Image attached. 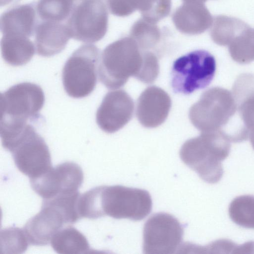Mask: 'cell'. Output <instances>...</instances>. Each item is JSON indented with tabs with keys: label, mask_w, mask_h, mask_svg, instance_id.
<instances>
[{
	"label": "cell",
	"mask_w": 254,
	"mask_h": 254,
	"mask_svg": "<svg viewBox=\"0 0 254 254\" xmlns=\"http://www.w3.org/2000/svg\"><path fill=\"white\" fill-rule=\"evenodd\" d=\"M84 175L81 168L76 163L67 161L52 167L41 176L29 179L33 190L43 199L59 194L78 191Z\"/></svg>",
	"instance_id": "cell-11"
},
{
	"label": "cell",
	"mask_w": 254,
	"mask_h": 254,
	"mask_svg": "<svg viewBox=\"0 0 254 254\" xmlns=\"http://www.w3.org/2000/svg\"><path fill=\"white\" fill-rule=\"evenodd\" d=\"M51 245L60 254H86L91 252L86 237L71 226L63 227L52 237Z\"/></svg>",
	"instance_id": "cell-20"
},
{
	"label": "cell",
	"mask_w": 254,
	"mask_h": 254,
	"mask_svg": "<svg viewBox=\"0 0 254 254\" xmlns=\"http://www.w3.org/2000/svg\"><path fill=\"white\" fill-rule=\"evenodd\" d=\"M41 87L31 82L16 84L0 94V130L16 129L40 117L45 103Z\"/></svg>",
	"instance_id": "cell-6"
},
{
	"label": "cell",
	"mask_w": 254,
	"mask_h": 254,
	"mask_svg": "<svg viewBox=\"0 0 254 254\" xmlns=\"http://www.w3.org/2000/svg\"><path fill=\"white\" fill-rule=\"evenodd\" d=\"M104 0H85L74 4L66 21L71 38L85 43H95L106 35L108 12Z\"/></svg>",
	"instance_id": "cell-9"
},
{
	"label": "cell",
	"mask_w": 254,
	"mask_h": 254,
	"mask_svg": "<svg viewBox=\"0 0 254 254\" xmlns=\"http://www.w3.org/2000/svg\"><path fill=\"white\" fill-rule=\"evenodd\" d=\"M0 46L4 61L15 66L28 63L35 54L36 49L29 38L16 35H2Z\"/></svg>",
	"instance_id": "cell-19"
},
{
	"label": "cell",
	"mask_w": 254,
	"mask_h": 254,
	"mask_svg": "<svg viewBox=\"0 0 254 254\" xmlns=\"http://www.w3.org/2000/svg\"><path fill=\"white\" fill-rule=\"evenodd\" d=\"M129 36L143 50L149 51L155 47L161 39V31L156 24L142 18L136 21L131 27Z\"/></svg>",
	"instance_id": "cell-25"
},
{
	"label": "cell",
	"mask_w": 254,
	"mask_h": 254,
	"mask_svg": "<svg viewBox=\"0 0 254 254\" xmlns=\"http://www.w3.org/2000/svg\"><path fill=\"white\" fill-rule=\"evenodd\" d=\"M64 224V217L58 209L42 202L40 211L29 219L23 229L30 245L43 246L49 244Z\"/></svg>",
	"instance_id": "cell-14"
},
{
	"label": "cell",
	"mask_w": 254,
	"mask_h": 254,
	"mask_svg": "<svg viewBox=\"0 0 254 254\" xmlns=\"http://www.w3.org/2000/svg\"><path fill=\"white\" fill-rule=\"evenodd\" d=\"M189 118L201 132L220 131L230 141L241 127L232 92L221 87H212L203 92L190 107Z\"/></svg>",
	"instance_id": "cell-2"
},
{
	"label": "cell",
	"mask_w": 254,
	"mask_h": 254,
	"mask_svg": "<svg viewBox=\"0 0 254 254\" xmlns=\"http://www.w3.org/2000/svg\"><path fill=\"white\" fill-rule=\"evenodd\" d=\"M232 94L237 106V114L249 136L254 142V74H241L234 82Z\"/></svg>",
	"instance_id": "cell-18"
},
{
	"label": "cell",
	"mask_w": 254,
	"mask_h": 254,
	"mask_svg": "<svg viewBox=\"0 0 254 254\" xmlns=\"http://www.w3.org/2000/svg\"><path fill=\"white\" fill-rule=\"evenodd\" d=\"M228 212L230 219L237 225L254 229V195L237 196L231 202Z\"/></svg>",
	"instance_id": "cell-24"
},
{
	"label": "cell",
	"mask_w": 254,
	"mask_h": 254,
	"mask_svg": "<svg viewBox=\"0 0 254 254\" xmlns=\"http://www.w3.org/2000/svg\"><path fill=\"white\" fill-rule=\"evenodd\" d=\"M74 5L73 0H38L36 10L41 21L63 22L68 19Z\"/></svg>",
	"instance_id": "cell-23"
},
{
	"label": "cell",
	"mask_w": 254,
	"mask_h": 254,
	"mask_svg": "<svg viewBox=\"0 0 254 254\" xmlns=\"http://www.w3.org/2000/svg\"><path fill=\"white\" fill-rule=\"evenodd\" d=\"M1 250L4 253L22 254L30 245L23 229L11 227L0 231Z\"/></svg>",
	"instance_id": "cell-26"
},
{
	"label": "cell",
	"mask_w": 254,
	"mask_h": 254,
	"mask_svg": "<svg viewBox=\"0 0 254 254\" xmlns=\"http://www.w3.org/2000/svg\"><path fill=\"white\" fill-rule=\"evenodd\" d=\"M1 140L17 168L29 179L41 176L52 167L49 147L31 124Z\"/></svg>",
	"instance_id": "cell-5"
},
{
	"label": "cell",
	"mask_w": 254,
	"mask_h": 254,
	"mask_svg": "<svg viewBox=\"0 0 254 254\" xmlns=\"http://www.w3.org/2000/svg\"><path fill=\"white\" fill-rule=\"evenodd\" d=\"M177 30L188 35H197L211 27L213 17L205 5L199 1H184L172 16Z\"/></svg>",
	"instance_id": "cell-16"
},
{
	"label": "cell",
	"mask_w": 254,
	"mask_h": 254,
	"mask_svg": "<svg viewBox=\"0 0 254 254\" xmlns=\"http://www.w3.org/2000/svg\"><path fill=\"white\" fill-rule=\"evenodd\" d=\"M110 13L120 17L127 16L138 10L143 0H105Z\"/></svg>",
	"instance_id": "cell-27"
},
{
	"label": "cell",
	"mask_w": 254,
	"mask_h": 254,
	"mask_svg": "<svg viewBox=\"0 0 254 254\" xmlns=\"http://www.w3.org/2000/svg\"><path fill=\"white\" fill-rule=\"evenodd\" d=\"M74 1V4L80 2L81 1H82L85 0H73Z\"/></svg>",
	"instance_id": "cell-30"
},
{
	"label": "cell",
	"mask_w": 254,
	"mask_h": 254,
	"mask_svg": "<svg viewBox=\"0 0 254 254\" xmlns=\"http://www.w3.org/2000/svg\"><path fill=\"white\" fill-rule=\"evenodd\" d=\"M39 21L36 2L18 5L1 14L0 19V31L2 35H16L30 38L34 35Z\"/></svg>",
	"instance_id": "cell-15"
},
{
	"label": "cell",
	"mask_w": 254,
	"mask_h": 254,
	"mask_svg": "<svg viewBox=\"0 0 254 254\" xmlns=\"http://www.w3.org/2000/svg\"><path fill=\"white\" fill-rule=\"evenodd\" d=\"M134 103L123 90L107 93L97 109L96 123L104 132L112 133L124 127L131 120Z\"/></svg>",
	"instance_id": "cell-12"
},
{
	"label": "cell",
	"mask_w": 254,
	"mask_h": 254,
	"mask_svg": "<svg viewBox=\"0 0 254 254\" xmlns=\"http://www.w3.org/2000/svg\"><path fill=\"white\" fill-rule=\"evenodd\" d=\"M171 107V100L164 90L155 86L145 89L138 98L136 115L144 127H156L167 119Z\"/></svg>",
	"instance_id": "cell-13"
},
{
	"label": "cell",
	"mask_w": 254,
	"mask_h": 254,
	"mask_svg": "<svg viewBox=\"0 0 254 254\" xmlns=\"http://www.w3.org/2000/svg\"><path fill=\"white\" fill-rule=\"evenodd\" d=\"M184 1H199L204 3L207 0H183Z\"/></svg>",
	"instance_id": "cell-29"
},
{
	"label": "cell",
	"mask_w": 254,
	"mask_h": 254,
	"mask_svg": "<svg viewBox=\"0 0 254 254\" xmlns=\"http://www.w3.org/2000/svg\"><path fill=\"white\" fill-rule=\"evenodd\" d=\"M82 217L96 219L104 216L140 221L151 211L152 200L146 190L121 185L101 186L81 194Z\"/></svg>",
	"instance_id": "cell-1"
},
{
	"label": "cell",
	"mask_w": 254,
	"mask_h": 254,
	"mask_svg": "<svg viewBox=\"0 0 254 254\" xmlns=\"http://www.w3.org/2000/svg\"><path fill=\"white\" fill-rule=\"evenodd\" d=\"M184 232L183 225L174 216L165 212L153 214L144 225L143 253H175L182 243Z\"/></svg>",
	"instance_id": "cell-10"
},
{
	"label": "cell",
	"mask_w": 254,
	"mask_h": 254,
	"mask_svg": "<svg viewBox=\"0 0 254 254\" xmlns=\"http://www.w3.org/2000/svg\"><path fill=\"white\" fill-rule=\"evenodd\" d=\"M145 51L130 36L108 45L101 55L98 65L100 82L109 89H116L124 86L130 76L139 80Z\"/></svg>",
	"instance_id": "cell-4"
},
{
	"label": "cell",
	"mask_w": 254,
	"mask_h": 254,
	"mask_svg": "<svg viewBox=\"0 0 254 254\" xmlns=\"http://www.w3.org/2000/svg\"><path fill=\"white\" fill-rule=\"evenodd\" d=\"M100 51L87 44L74 51L66 61L62 71V81L67 94L73 98L90 95L97 82Z\"/></svg>",
	"instance_id": "cell-7"
},
{
	"label": "cell",
	"mask_w": 254,
	"mask_h": 254,
	"mask_svg": "<svg viewBox=\"0 0 254 254\" xmlns=\"http://www.w3.org/2000/svg\"><path fill=\"white\" fill-rule=\"evenodd\" d=\"M232 59L237 63L248 64L254 61V29L249 25L239 33L228 46Z\"/></svg>",
	"instance_id": "cell-22"
},
{
	"label": "cell",
	"mask_w": 254,
	"mask_h": 254,
	"mask_svg": "<svg viewBox=\"0 0 254 254\" xmlns=\"http://www.w3.org/2000/svg\"><path fill=\"white\" fill-rule=\"evenodd\" d=\"M34 35L36 52L38 55L45 57L61 53L71 38L66 24L40 20Z\"/></svg>",
	"instance_id": "cell-17"
},
{
	"label": "cell",
	"mask_w": 254,
	"mask_h": 254,
	"mask_svg": "<svg viewBox=\"0 0 254 254\" xmlns=\"http://www.w3.org/2000/svg\"><path fill=\"white\" fill-rule=\"evenodd\" d=\"M216 69L214 57L205 50H195L179 58L172 68L174 92L189 94L205 88L213 80Z\"/></svg>",
	"instance_id": "cell-8"
},
{
	"label": "cell",
	"mask_w": 254,
	"mask_h": 254,
	"mask_svg": "<svg viewBox=\"0 0 254 254\" xmlns=\"http://www.w3.org/2000/svg\"><path fill=\"white\" fill-rule=\"evenodd\" d=\"M20 0H1V5H5L10 3H14Z\"/></svg>",
	"instance_id": "cell-28"
},
{
	"label": "cell",
	"mask_w": 254,
	"mask_h": 254,
	"mask_svg": "<svg viewBox=\"0 0 254 254\" xmlns=\"http://www.w3.org/2000/svg\"><path fill=\"white\" fill-rule=\"evenodd\" d=\"M230 142L220 131L201 132L182 145L180 157L203 181L215 184L223 176L221 162L229 155Z\"/></svg>",
	"instance_id": "cell-3"
},
{
	"label": "cell",
	"mask_w": 254,
	"mask_h": 254,
	"mask_svg": "<svg viewBox=\"0 0 254 254\" xmlns=\"http://www.w3.org/2000/svg\"><path fill=\"white\" fill-rule=\"evenodd\" d=\"M249 25L243 20L223 15L213 17L210 35L219 46H228L232 40Z\"/></svg>",
	"instance_id": "cell-21"
}]
</instances>
